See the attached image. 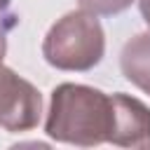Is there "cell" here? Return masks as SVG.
Wrapping results in <instances>:
<instances>
[{"instance_id":"obj_3","label":"cell","mask_w":150,"mask_h":150,"mask_svg":"<svg viewBox=\"0 0 150 150\" xmlns=\"http://www.w3.org/2000/svg\"><path fill=\"white\" fill-rule=\"evenodd\" d=\"M42 112L40 91L0 61V127L5 131H30Z\"/></svg>"},{"instance_id":"obj_8","label":"cell","mask_w":150,"mask_h":150,"mask_svg":"<svg viewBox=\"0 0 150 150\" xmlns=\"http://www.w3.org/2000/svg\"><path fill=\"white\" fill-rule=\"evenodd\" d=\"M141 14H143V19L150 28V0H141Z\"/></svg>"},{"instance_id":"obj_5","label":"cell","mask_w":150,"mask_h":150,"mask_svg":"<svg viewBox=\"0 0 150 150\" xmlns=\"http://www.w3.org/2000/svg\"><path fill=\"white\" fill-rule=\"evenodd\" d=\"M120 66L131 84L150 94V30H143L127 40L120 54Z\"/></svg>"},{"instance_id":"obj_4","label":"cell","mask_w":150,"mask_h":150,"mask_svg":"<svg viewBox=\"0 0 150 150\" xmlns=\"http://www.w3.org/2000/svg\"><path fill=\"white\" fill-rule=\"evenodd\" d=\"M112 96V134L110 143L122 148H145L150 145V108L129 94Z\"/></svg>"},{"instance_id":"obj_7","label":"cell","mask_w":150,"mask_h":150,"mask_svg":"<svg viewBox=\"0 0 150 150\" xmlns=\"http://www.w3.org/2000/svg\"><path fill=\"white\" fill-rule=\"evenodd\" d=\"M5 54H7V30H5L2 19H0V61L5 59Z\"/></svg>"},{"instance_id":"obj_9","label":"cell","mask_w":150,"mask_h":150,"mask_svg":"<svg viewBox=\"0 0 150 150\" xmlns=\"http://www.w3.org/2000/svg\"><path fill=\"white\" fill-rule=\"evenodd\" d=\"M7 5H9V0H0V12H2V9L7 7Z\"/></svg>"},{"instance_id":"obj_2","label":"cell","mask_w":150,"mask_h":150,"mask_svg":"<svg viewBox=\"0 0 150 150\" xmlns=\"http://www.w3.org/2000/svg\"><path fill=\"white\" fill-rule=\"evenodd\" d=\"M105 54V33L96 14L84 9L68 12L47 30L42 40V56L59 70L84 73L98 66Z\"/></svg>"},{"instance_id":"obj_1","label":"cell","mask_w":150,"mask_h":150,"mask_svg":"<svg viewBox=\"0 0 150 150\" xmlns=\"http://www.w3.org/2000/svg\"><path fill=\"white\" fill-rule=\"evenodd\" d=\"M45 134L59 143L91 148L110 143L112 134V96L89 87L63 82L54 87Z\"/></svg>"},{"instance_id":"obj_6","label":"cell","mask_w":150,"mask_h":150,"mask_svg":"<svg viewBox=\"0 0 150 150\" xmlns=\"http://www.w3.org/2000/svg\"><path fill=\"white\" fill-rule=\"evenodd\" d=\"M77 2H80V9H84L89 14L112 16V14H120L127 7H131L134 0H77Z\"/></svg>"}]
</instances>
